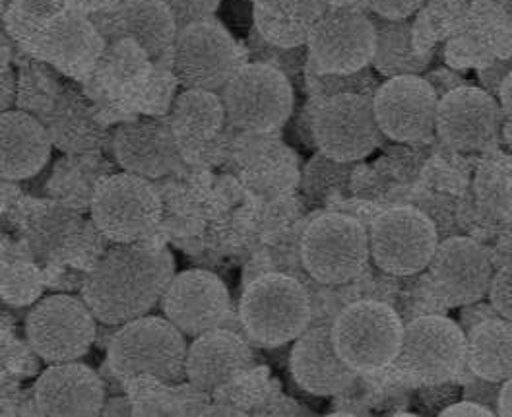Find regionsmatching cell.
I'll list each match as a JSON object with an SVG mask.
<instances>
[{"label": "cell", "instance_id": "cell-1", "mask_svg": "<svg viewBox=\"0 0 512 417\" xmlns=\"http://www.w3.org/2000/svg\"><path fill=\"white\" fill-rule=\"evenodd\" d=\"M175 276V258L165 249H148L138 243H115L90 268L82 297L107 326L148 315Z\"/></svg>", "mask_w": 512, "mask_h": 417}, {"label": "cell", "instance_id": "cell-2", "mask_svg": "<svg viewBox=\"0 0 512 417\" xmlns=\"http://www.w3.org/2000/svg\"><path fill=\"white\" fill-rule=\"evenodd\" d=\"M187 336L165 317L125 322L109 338L107 363L123 379L154 377L165 385L187 381Z\"/></svg>", "mask_w": 512, "mask_h": 417}, {"label": "cell", "instance_id": "cell-3", "mask_svg": "<svg viewBox=\"0 0 512 417\" xmlns=\"http://www.w3.org/2000/svg\"><path fill=\"white\" fill-rule=\"evenodd\" d=\"M239 319L253 342L278 348L295 342L311 326V295L293 276L262 274L243 291Z\"/></svg>", "mask_w": 512, "mask_h": 417}, {"label": "cell", "instance_id": "cell-4", "mask_svg": "<svg viewBox=\"0 0 512 417\" xmlns=\"http://www.w3.org/2000/svg\"><path fill=\"white\" fill-rule=\"evenodd\" d=\"M404 336L400 313L377 299L344 307L332 322V338L355 373H379L394 365Z\"/></svg>", "mask_w": 512, "mask_h": 417}, {"label": "cell", "instance_id": "cell-5", "mask_svg": "<svg viewBox=\"0 0 512 417\" xmlns=\"http://www.w3.org/2000/svg\"><path fill=\"white\" fill-rule=\"evenodd\" d=\"M369 229L346 214H324L307 225L301 237L305 272L324 286L357 278L369 264Z\"/></svg>", "mask_w": 512, "mask_h": 417}, {"label": "cell", "instance_id": "cell-6", "mask_svg": "<svg viewBox=\"0 0 512 417\" xmlns=\"http://www.w3.org/2000/svg\"><path fill=\"white\" fill-rule=\"evenodd\" d=\"M227 123L245 132L280 129L293 113L286 72L270 63L241 65L222 90Z\"/></svg>", "mask_w": 512, "mask_h": 417}, {"label": "cell", "instance_id": "cell-7", "mask_svg": "<svg viewBox=\"0 0 512 417\" xmlns=\"http://www.w3.org/2000/svg\"><path fill=\"white\" fill-rule=\"evenodd\" d=\"M373 262L388 276L412 278L427 270L441 237L435 222L419 208L384 210L369 227Z\"/></svg>", "mask_w": 512, "mask_h": 417}, {"label": "cell", "instance_id": "cell-8", "mask_svg": "<svg viewBox=\"0 0 512 417\" xmlns=\"http://www.w3.org/2000/svg\"><path fill=\"white\" fill-rule=\"evenodd\" d=\"M394 365L425 385L448 383L466 369V332L445 315H421L404 322Z\"/></svg>", "mask_w": 512, "mask_h": 417}, {"label": "cell", "instance_id": "cell-9", "mask_svg": "<svg viewBox=\"0 0 512 417\" xmlns=\"http://www.w3.org/2000/svg\"><path fill=\"white\" fill-rule=\"evenodd\" d=\"M96 321L84 297L47 295L26 319L28 344L47 363L78 361L96 342Z\"/></svg>", "mask_w": 512, "mask_h": 417}, {"label": "cell", "instance_id": "cell-10", "mask_svg": "<svg viewBox=\"0 0 512 417\" xmlns=\"http://www.w3.org/2000/svg\"><path fill=\"white\" fill-rule=\"evenodd\" d=\"M311 129L320 154L344 163L367 158L384 140L373 97L359 94L322 99L315 109Z\"/></svg>", "mask_w": 512, "mask_h": 417}, {"label": "cell", "instance_id": "cell-11", "mask_svg": "<svg viewBox=\"0 0 512 417\" xmlns=\"http://www.w3.org/2000/svg\"><path fill=\"white\" fill-rule=\"evenodd\" d=\"M92 220L113 243H138L161 220L160 194L134 173H117L97 185Z\"/></svg>", "mask_w": 512, "mask_h": 417}, {"label": "cell", "instance_id": "cell-12", "mask_svg": "<svg viewBox=\"0 0 512 417\" xmlns=\"http://www.w3.org/2000/svg\"><path fill=\"white\" fill-rule=\"evenodd\" d=\"M377 30L367 14L334 6L317 20L307 35L309 65L320 72L353 74L373 65Z\"/></svg>", "mask_w": 512, "mask_h": 417}, {"label": "cell", "instance_id": "cell-13", "mask_svg": "<svg viewBox=\"0 0 512 417\" xmlns=\"http://www.w3.org/2000/svg\"><path fill=\"white\" fill-rule=\"evenodd\" d=\"M173 49L175 76L183 88L224 90L241 66L233 35L212 18L179 30Z\"/></svg>", "mask_w": 512, "mask_h": 417}, {"label": "cell", "instance_id": "cell-14", "mask_svg": "<svg viewBox=\"0 0 512 417\" xmlns=\"http://www.w3.org/2000/svg\"><path fill=\"white\" fill-rule=\"evenodd\" d=\"M437 90L419 74L386 78L373 96L384 138L402 144L427 142L437 132Z\"/></svg>", "mask_w": 512, "mask_h": 417}, {"label": "cell", "instance_id": "cell-15", "mask_svg": "<svg viewBox=\"0 0 512 417\" xmlns=\"http://www.w3.org/2000/svg\"><path fill=\"white\" fill-rule=\"evenodd\" d=\"M495 274L489 251L472 237L443 239L427 266V278L445 307H464L487 297Z\"/></svg>", "mask_w": 512, "mask_h": 417}, {"label": "cell", "instance_id": "cell-16", "mask_svg": "<svg viewBox=\"0 0 512 417\" xmlns=\"http://www.w3.org/2000/svg\"><path fill=\"white\" fill-rule=\"evenodd\" d=\"M161 311L185 336L196 338L224 326L231 297L220 276L194 268L173 276L161 295Z\"/></svg>", "mask_w": 512, "mask_h": 417}, {"label": "cell", "instance_id": "cell-17", "mask_svg": "<svg viewBox=\"0 0 512 417\" xmlns=\"http://www.w3.org/2000/svg\"><path fill=\"white\" fill-rule=\"evenodd\" d=\"M503 109L483 88L460 86L439 99L437 134L454 150H487L499 140Z\"/></svg>", "mask_w": 512, "mask_h": 417}, {"label": "cell", "instance_id": "cell-18", "mask_svg": "<svg viewBox=\"0 0 512 417\" xmlns=\"http://www.w3.org/2000/svg\"><path fill=\"white\" fill-rule=\"evenodd\" d=\"M26 245L41 264H61L88 255L105 237L97 225L59 204L37 208L24 222Z\"/></svg>", "mask_w": 512, "mask_h": 417}, {"label": "cell", "instance_id": "cell-19", "mask_svg": "<svg viewBox=\"0 0 512 417\" xmlns=\"http://www.w3.org/2000/svg\"><path fill=\"white\" fill-rule=\"evenodd\" d=\"M105 386L94 369L78 361L51 363L33 386V406L39 416H101Z\"/></svg>", "mask_w": 512, "mask_h": 417}, {"label": "cell", "instance_id": "cell-20", "mask_svg": "<svg viewBox=\"0 0 512 417\" xmlns=\"http://www.w3.org/2000/svg\"><path fill=\"white\" fill-rule=\"evenodd\" d=\"M115 158L127 171L146 179H160L177 171L181 163V144L169 119L142 117L117 129Z\"/></svg>", "mask_w": 512, "mask_h": 417}, {"label": "cell", "instance_id": "cell-21", "mask_svg": "<svg viewBox=\"0 0 512 417\" xmlns=\"http://www.w3.org/2000/svg\"><path fill=\"white\" fill-rule=\"evenodd\" d=\"M289 369L295 383L315 396L342 394L357 379V373L336 350L332 324L309 326L293 342Z\"/></svg>", "mask_w": 512, "mask_h": 417}, {"label": "cell", "instance_id": "cell-22", "mask_svg": "<svg viewBox=\"0 0 512 417\" xmlns=\"http://www.w3.org/2000/svg\"><path fill=\"white\" fill-rule=\"evenodd\" d=\"M256 369L249 344L227 328H214L192 338L187 355V381L214 394Z\"/></svg>", "mask_w": 512, "mask_h": 417}, {"label": "cell", "instance_id": "cell-23", "mask_svg": "<svg viewBox=\"0 0 512 417\" xmlns=\"http://www.w3.org/2000/svg\"><path fill=\"white\" fill-rule=\"evenodd\" d=\"M53 136L30 113L10 109L0 115V175L22 181L37 175L51 158Z\"/></svg>", "mask_w": 512, "mask_h": 417}, {"label": "cell", "instance_id": "cell-24", "mask_svg": "<svg viewBox=\"0 0 512 417\" xmlns=\"http://www.w3.org/2000/svg\"><path fill=\"white\" fill-rule=\"evenodd\" d=\"M41 47L53 65L68 74H78L97 63L105 41L92 20L64 10L59 18L43 26Z\"/></svg>", "mask_w": 512, "mask_h": 417}, {"label": "cell", "instance_id": "cell-25", "mask_svg": "<svg viewBox=\"0 0 512 417\" xmlns=\"http://www.w3.org/2000/svg\"><path fill=\"white\" fill-rule=\"evenodd\" d=\"M113 32L136 43L150 59H160L175 47L179 24L161 0H123L115 10Z\"/></svg>", "mask_w": 512, "mask_h": 417}, {"label": "cell", "instance_id": "cell-26", "mask_svg": "<svg viewBox=\"0 0 512 417\" xmlns=\"http://www.w3.org/2000/svg\"><path fill=\"white\" fill-rule=\"evenodd\" d=\"M169 123L181 146L210 144L227 123L222 94L185 88L173 101Z\"/></svg>", "mask_w": 512, "mask_h": 417}, {"label": "cell", "instance_id": "cell-27", "mask_svg": "<svg viewBox=\"0 0 512 417\" xmlns=\"http://www.w3.org/2000/svg\"><path fill=\"white\" fill-rule=\"evenodd\" d=\"M466 365L489 381L512 377V322L493 317L466 334Z\"/></svg>", "mask_w": 512, "mask_h": 417}, {"label": "cell", "instance_id": "cell-28", "mask_svg": "<svg viewBox=\"0 0 512 417\" xmlns=\"http://www.w3.org/2000/svg\"><path fill=\"white\" fill-rule=\"evenodd\" d=\"M53 142L66 152H88L99 144V127L78 90H64L49 117Z\"/></svg>", "mask_w": 512, "mask_h": 417}, {"label": "cell", "instance_id": "cell-29", "mask_svg": "<svg viewBox=\"0 0 512 417\" xmlns=\"http://www.w3.org/2000/svg\"><path fill=\"white\" fill-rule=\"evenodd\" d=\"M377 30V49L373 57L375 70L384 78L419 74L425 61L412 47V24L410 20H386L373 16Z\"/></svg>", "mask_w": 512, "mask_h": 417}, {"label": "cell", "instance_id": "cell-30", "mask_svg": "<svg viewBox=\"0 0 512 417\" xmlns=\"http://www.w3.org/2000/svg\"><path fill=\"white\" fill-rule=\"evenodd\" d=\"M43 291L41 274L33 262L32 251L10 247L4 243L2 249V299L8 305L20 307L39 299Z\"/></svg>", "mask_w": 512, "mask_h": 417}, {"label": "cell", "instance_id": "cell-31", "mask_svg": "<svg viewBox=\"0 0 512 417\" xmlns=\"http://www.w3.org/2000/svg\"><path fill=\"white\" fill-rule=\"evenodd\" d=\"M476 193L480 200L481 214L495 224L505 220L512 208V161H487L480 167L476 179Z\"/></svg>", "mask_w": 512, "mask_h": 417}, {"label": "cell", "instance_id": "cell-32", "mask_svg": "<svg viewBox=\"0 0 512 417\" xmlns=\"http://www.w3.org/2000/svg\"><path fill=\"white\" fill-rule=\"evenodd\" d=\"M256 28L274 47L297 49L307 43L309 28L295 22L284 8L282 0H264L256 2Z\"/></svg>", "mask_w": 512, "mask_h": 417}, {"label": "cell", "instance_id": "cell-33", "mask_svg": "<svg viewBox=\"0 0 512 417\" xmlns=\"http://www.w3.org/2000/svg\"><path fill=\"white\" fill-rule=\"evenodd\" d=\"M381 84L383 82L377 78L371 66L353 74H330V72H320L313 65L307 66L309 92L319 101L326 97L340 96V94L373 97Z\"/></svg>", "mask_w": 512, "mask_h": 417}, {"label": "cell", "instance_id": "cell-34", "mask_svg": "<svg viewBox=\"0 0 512 417\" xmlns=\"http://www.w3.org/2000/svg\"><path fill=\"white\" fill-rule=\"evenodd\" d=\"M352 175V163L332 160L324 154H317L307 163L303 173V189L311 198H324L332 191H342L348 187Z\"/></svg>", "mask_w": 512, "mask_h": 417}, {"label": "cell", "instance_id": "cell-35", "mask_svg": "<svg viewBox=\"0 0 512 417\" xmlns=\"http://www.w3.org/2000/svg\"><path fill=\"white\" fill-rule=\"evenodd\" d=\"M161 2L175 16L179 30L202 20H210L222 4V0H161Z\"/></svg>", "mask_w": 512, "mask_h": 417}, {"label": "cell", "instance_id": "cell-36", "mask_svg": "<svg viewBox=\"0 0 512 417\" xmlns=\"http://www.w3.org/2000/svg\"><path fill=\"white\" fill-rule=\"evenodd\" d=\"M487 297L497 315L512 322V262L495 268Z\"/></svg>", "mask_w": 512, "mask_h": 417}, {"label": "cell", "instance_id": "cell-37", "mask_svg": "<svg viewBox=\"0 0 512 417\" xmlns=\"http://www.w3.org/2000/svg\"><path fill=\"white\" fill-rule=\"evenodd\" d=\"M501 388H503V383L481 379V377L476 375L470 381H466V385L462 386V398H468V400H474L478 404H483L489 410H493L495 416H499L497 412H499Z\"/></svg>", "mask_w": 512, "mask_h": 417}, {"label": "cell", "instance_id": "cell-38", "mask_svg": "<svg viewBox=\"0 0 512 417\" xmlns=\"http://www.w3.org/2000/svg\"><path fill=\"white\" fill-rule=\"evenodd\" d=\"M282 4L295 22L309 30L326 12L334 8V0H282Z\"/></svg>", "mask_w": 512, "mask_h": 417}, {"label": "cell", "instance_id": "cell-39", "mask_svg": "<svg viewBox=\"0 0 512 417\" xmlns=\"http://www.w3.org/2000/svg\"><path fill=\"white\" fill-rule=\"evenodd\" d=\"M68 2L70 0H18V8L22 16L30 18L35 24L47 26L63 14Z\"/></svg>", "mask_w": 512, "mask_h": 417}, {"label": "cell", "instance_id": "cell-40", "mask_svg": "<svg viewBox=\"0 0 512 417\" xmlns=\"http://www.w3.org/2000/svg\"><path fill=\"white\" fill-rule=\"evenodd\" d=\"M375 16L386 20H408L419 10L423 0H363Z\"/></svg>", "mask_w": 512, "mask_h": 417}, {"label": "cell", "instance_id": "cell-41", "mask_svg": "<svg viewBox=\"0 0 512 417\" xmlns=\"http://www.w3.org/2000/svg\"><path fill=\"white\" fill-rule=\"evenodd\" d=\"M493 317H499L495 307L489 301L480 299V301H474V303H468V305L462 307V311H460V326L468 334L472 328H476L481 322L493 319Z\"/></svg>", "mask_w": 512, "mask_h": 417}, {"label": "cell", "instance_id": "cell-42", "mask_svg": "<svg viewBox=\"0 0 512 417\" xmlns=\"http://www.w3.org/2000/svg\"><path fill=\"white\" fill-rule=\"evenodd\" d=\"M439 416L493 417L495 416V412H493V410H489V408H487V406H483V404H478V402H474V400H468V398H464V400H456V402H452V404L447 406L445 410H441V412H439Z\"/></svg>", "mask_w": 512, "mask_h": 417}, {"label": "cell", "instance_id": "cell-43", "mask_svg": "<svg viewBox=\"0 0 512 417\" xmlns=\"http://www.w3.org/2000/svg\"><path fill=\"white\" fill-rule=\"evenodd\" d=\"M512 70V61H503V63H495L493 66H489L487 70L481 72L480 80L483 84V90H487L489 94H497L499 96V90L505 82V78L509 76V72Z\"/></svg>", "mask_w": 512, "mask_h": 417}, {"label": "cell", "instance_id": "cell-44", "mask_svg": "<svg viewBox=\"0 0 512 417\" xmlns=\"http://www.w3.org/2000/svg\"><path fill=\"white\" fill-rule=\"evenodd\" d=\"M0 109L2 113L4 111H10L12 109V103L16 99V78H14V72L8 63L2 65V76H0Z\"/></svg>", "mask_w": 512, "mask_h": 417}, {"label": "cell", "instance_id": "cell-45", "mask_svg": "<svg viewBox=\"0 0 512 417\" xmlns=\"http://www.w3.org/2000/svg\"><path fill=\"white\" fill-rule=\"evenodd\" d=\"M101 416H134V402L125 394H117L105 400Z\"/></svg>", "mask_w": 512, "mask_h": 417}, {"label": "cell", "instance_id": "cell-46", "mask_svg": "<svg viewBox=\"0 0 512 417\" xmlns=\"http://www.w3.org/2000/svg\"><path fill=\"white\" fill-rule=\"evenodd\" d=\"M491 258H493L495 268L501 266V264L512 262V229L503 233V237H501V241H499V245H497V249H495Z\"/></svg>", "mask_w": 512, "mask_h": 417}, {"label": "cell", "instance_id": "cell-47", "mask_svg": "<svg viewBox=\"0 0 512 417\" xmlns=\"http://www.w3.org/2000/svg\"><path fill=\"white\" fill-rule=\"evenodd\" d=\"M499 103H501V109H503L505 117L512 123V70L509 72V76L505 78L501 90H499Z\"/></svg>", "mask_w": 512, "mask_h": 417}, {"label": "cell", "instance_id": "cell-48", "mask_svg": "<svg viewBox=\"0 0 512 417\" xmlns=\"http://www.w3.org/2000/svg\"><path fill=\"white\" fill-rule=\"evenodd\" d=\"M499 416L512 417V377L503 381L501 396H499Z\"/></svg>", "mask_w": 512, "mask_h": 417}]
</instances>
